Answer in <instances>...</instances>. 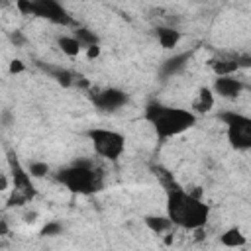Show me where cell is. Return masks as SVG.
<instances>
[{
  "instance_id": "d6986e66",
  "label": "cell",
  "mask_w": 251,
  "mask_h": 251,
  "mask_svg": "<svg viewBox=\"0 0 251 251\" xmlns=\"http://www.w3.org/2000/svg\"><path fill=\"white\" fill-rule=\"evenodd\" d=\"M49 75H51L59 84H63V86H71V84H73V75H71L69 71H65V69H49Z\"/></svg>"
},
{
  "instance_id": "2e32d148",
  "label": "cell",
  "mask_w": 251,
  "mask_h": 251,
  "mask_svg": "<svg viewBox=\"0 0 251 251\" xmlns=\"http://www.w3.org/2000/svg\"><path fill=\"white\" fill-rule=\"evenodd\" d=\"M145 224H147V227L151 229V231H155V233H163V231H167V229H171L173 227V224H171V220L165 216H147L145 218Z\"/></svg>"
},
{
  "instance_id": "4fadbf2b",
  "label": "cell",
  "mask_w": 251,
  "mask_h": 251,
  "mask_svg": "<svg viewBox=\"0 0 251 251\" xmlns=\"http://www.w3.org/2000/svg\"><path fill=\"white\" fill-rule=\"evenodd\" d=\"M212 69L218 76H233V73L239 69V59H220L212 63Z\"/></svg>"
},
{
  "instance_id": "7402d4cb",
  "label": "cell",
  "mask_w": 251,
  "mask_h": 251,
  "mask_svg": "<svg viewBox=\"0 0 251 251\" xmlns=\"http://www.w3.org/2000/svg\"><path fill=\"white\" fill-rule=\"evenodd\" d=\"M98 55H100V47H98V45L86 47V57H88V59H96Z\"/></svg>"
},
{
  "instance_id": "7a4b0ae2",
  "label": "cell",
  "mask_w": 251,
  "mask_h": 251,
  "mask_svg": "<svg viewBox=\"0 0 251 251\" xmlns=\"http://www.w3.org/2000/svg\"><path fill=\"white\" fill-rule=\"evenodd\" d=\"M145 120L155 129L157 137L165 141L169 137H176L188 131L196 124V114L192 110L167 106L161 102H149L145 106Z\"/></svg>"
},
{
  "instance_id": "ba28073f",
  "label": "cell",
  "mask_w": 251,
  "mask_h": 251,
  "mask_svg": "<svg viewBox=\"0 0 251 251\" xmlns=\"http://www.w3.org/2000/svg\"><path fill=\"white\" fill-rule=\"evenodd\" d=\"M92 102L102 112H116L127 102V94L124 90H120V88L110 86V88H104V90L96 92L92 96Z\"/></svg>"
},
{
  "instance_id": "5b68a950",
  "label": "cell",
  "mask_w": 251,
  "mask_h": 251,
  "mask_svg": "<svg viewBox=\"0 0 251 251\" xmlns=\"http://www.w3.org/2000/svg\"><path fill=\"white\" fill-rule=\"evenodd\" d=\"M16 8L24 16L43 18V20H49V22L59 24V25H71L73 24V18L69 16V12L55 0H18Z\"/></svg>"
},
{
  "instance_id": "5bb4252c",
  "label": "cell",
  "mask_w": 251,
  "mask_h": 251,
  "mask_svg": "<svg viewBox=\"0 0 251 251\" xmlns=\"http://www.w3.org/2000/svg\"><path fill=\"white\" fill-rule=\"evenodd\" d=\"M212 106H214V92L210 90V88H200V92H198V100L194 102V110L196 112H210L212 110Z\"/></svg>"
},
{
  "instance_id": "8fae6325",
  "label": "cell",
  "mask_w": 251,
  "mask_h": 251,
  "mask_svg": "<svg viewBox=\"0 0 251 251\" xmlns=\"http://www.w3.org/2000/svg\"><path fill=\"white\" fill-rule=\"evenodd\" d=\"M155 31H157V39H159V43H161L163 49H173V47H176L178 41H180V31L175 29V27H165V25H161V27H157Z\"/></svg>"
},
{
  "instance_id": "e0dca14e",
  "label": "cell",
  "mask_w": 251,
  "mask_h": 251,
  "mask_svg": "<svg viewBox=\"0 0 251 251\" xmlns=\"http://www.w3.org/2000/svg\"><path fill=\"white\" fill-rule=\"evenodd\" d=\"M75 39L80 43V47H90V45H98V37L94 35V31L86 29V27H78L75 31Z\"/></svg>"
},
{
  "instance_id": "3957f363",
  "label": "cell",
  "mask_w": 251,
  "mask_h": 251,
  "mask_svg": "<svg viewBox=\"0 0 251 251\" xmlns=\"http://www.w3.org/2000/svg\"><path fill=\"white\" fill-rule=\"evenodd\" d=\"M57 180L73 194H92L100 190V173L90 163H73L57 173Z\"/></svg>"
},
{
  "instance_id": "cb8c5ba5",
  "label": "cell",
  "mask_w": 251,
  "mask_h": 251,
  "mask_svg": "<svg viewBox=\"0 0 251 251\" xmlns=\"http://www.w3.org/2000/svg\"><path fill=\"white\" fill-rule=\"evenodd\" d=\"M6 188H8V178L4 175H0V192L6 190Z\"/></svg>"
},
{
  "instance_id": "9c48e42d",
  "label": "cell",
  "mask_w": 251,
  "mask_h": 251,
  "mask_svg": "<svg viewBox=\"0 0 251 251\" xmlns=\"http://www.w3.org/2000/svg\"><path fill=\"white\" fill-rule=\"evenodd\" d=\"M245 84L243 80L235 78V76H218L214 80V86H212V92L218 94L220 98H226V100H233L237 98L241 92H243Z\"/></svg>"
},
{
  "instance_id": "d4e9b609",
  "label": "cell",
  "mask_w": 251,
  "mask_h": 251,
  "mask_svg": "<svg viewBox=\"0 0 251 251\" xmlns=\"http://www.w3.org/2000/svg\"><path fill=\"white\" fill-rule=\"evenodd\" d=\"M8 231V227H6V224H0V235H4Z\"/></svg>"
},
{
  "instance_id": "52a82bcc",
  "label": "cell",
  "mask_w": 251,
  "mask_h": 251,
  "mask_svg": "<svg viewBox=\"0 0 251 251\" xmlns=\"http://www.w3.org/2000/svg\"><path fill=\"white\" fill-rule=\"evenodd\" d=\"M8 165H10L12 182H14L12 194L8 198V206H22L35 196V186L31 182V176L27 175V171L22 167V163L12 151L8 153Z\"/></svg>"
},
{
  "instance_id": "8992f818",
  "label": "cell",
  "mask_w": 251,
  "mask_h": 251,
  "mask_svg": "<svg viewBox=\"0 0 251 251\" xmlns=\"http://www.w3.org/2000/svg\"><path fill=\"white\" fill-rule=\"evenodd\" d=\"M86 137L90 139L94 151L108 159V161H116L118 157H122L124 149H126V137L120 131L114 129H106V127H90L86 131Z\"/></svg>"
},
{
  "instance_id": "603a6c76",
  "label": "cell",
  "mask_w": 251,
  "mask_h": 251,
  "mask_svg": "<svg viewBox=\"0 0 251 251\" xmlns=\"http://www.w3.org/2000/svg\"><path fill=\"white\" fill-rule=\"evenodd\" d=\"M10 39H12V43H16V45H24V41H25V37L22 35V31L10 33Z\"/></svg>"
},
{
  "instance_id": "ac0fdd59",
  "label": "cell",
  "mask_w": 251,
  "mask_h": 251,
  "mask_svg": "<svg viewBox=\"0 0 251 251\" xmlns=\"http://www.w3.org/2000/svg\"><path fill=\"white\" fill-rule=\"evenodd\" d=\"M47 173H49V165L43 163V161H31L29 167H27V175H29L31 178H41V176H45Z\"/></svg>"
},
{
  "instance_id": "7c38bea8",
  "label": "cell",
  "mask_w": 251,
  "mask_h": 251,
  "mask_svg": "<svg viewBox=\"0 0 251 251\" xmlns=\"http://www.w3.org/2000/svg\"><path fill=\"white\" fill-rule=\"evenodd\" d=\"M220 243L224 247H243L247 243V237L239 227H229L220 235Z\"/></svg>"
},
{
  "instance_id": "ffe728a7",
  "label": "cell",
  "mask_w": 251,
  "mask_h": 251,
  "mask_svg": "<svg viewBox=\"0 0 251 251\" xmlns=\"http://www.w3.org/2000/svg\"><path fill=\"white\" fill-rule=\"evenodd\" d=\"M61 231H63V226L57 224V222H51V224H47V226L41 229V235H59Z\"/></svg>"
},
{
  "instance_id": "6da1fadb",
  "label": "cell",
  "mask_w": 251,
  "mask_h": 251,
  "mask_svg": "<svg viewBox=\"0 0 251 251\" xmlns=\"http://www.w3.org/2000/svg\"><path fill=\"white\" fill-rule=\"evenodd\" d=\"M163 175V171H161ZM163 184L167 190V218L173 226L184 229H200L210 218V206L204 204L200 196L180 188L169 175H163Z\"/></svg>"
},
{
  "instance_id": "9a60e30c",
  "label": "cell",
  "mask_w": 251,
  "mask_h": 251,
  "mask_svg": "<svg viewBox=\"0 0 251 251\" xmlns=\"http://www.w3.org/2000/svg\"><path fill=\"white\" fill-rule=\"evenodd\" d=\"M59 49L65 53V55H69V57H76L78 53H80V43L75 39V35H63V37H59Z\"/></svg>"
},
{
  "instance_id": "30bf717a",
  "label": "cell",
  "mask_w": 251,
  "mask_h": 251,
  "mask_svg": "<svg viewBox=\"0 0 251 251\" xmlns=\"http://www.w3.org/2000/svg\"><path fill=\"white\" fill-rule=\"evenodd\" d=\"M188 57H190V53H178V55H173L171 59H167V61L161 65L159 75H161L163 78L176 75V73H178V71H182V69H184V65L188 63Z\"/></svg>"
},
{
  "instance_id": "277c9868",
  "label": "cell",
  "mask_w": 251,
  "mask_h": 251,
  "mask_svg": "<svg viewBox=\"0 0 251 251\" xmlns=\"http://www.w3.org/2000/svg\"><path fill=\"white\" fill-rule=\"evenodd\" d=\"M226 124L227 141L237 151H249L251 149V118L243 116L235 110L222 112L218 116Z\"/></svg>"
},
{
  "instance_id": "44dd1931",
  "label": "cell",
  "mask_w": 251,
  "mask_h": 251,
  "mask_svg": "<svg viewBox=\"0 0 251 251\" xmlns=\"http://www.w3.org/2000/svg\"><path fill=\"white\" fill-rule=\"evenodd\" d=\"M25 71V65L20 61V59H14L12 63H10V73L12 75H16V73H24Z\"/></svg>"
}]
</instances>
